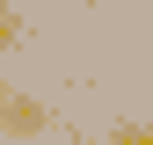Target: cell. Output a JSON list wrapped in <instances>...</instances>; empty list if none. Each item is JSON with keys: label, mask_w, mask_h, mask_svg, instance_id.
<instances>
[{"label": "cell", "mask_w": 153, "mask_h": 145, "mask_svg": "<svg viewBox=\"0 0 153 145\" xmlns=\"http://www.w3.org/2000/svg\"><path fill=\"white\" fill-rule=\"evenodd\" d=\"M0 102H7V109H0L7 138H29V131H44V102H36V94H22V87H7Z\"/></svg>", "instance_id": "obj_1"}, {"label": "cell", "mask_w": 153, "mask_h": 145, "mask_svg": "<svg viewBox=\"0 0 153 145\" xmlns=\"http://www.w3.org/2000/svg\"><path fill=\"white\" fill-rule=\"evenodd\" d=\"M109 145H153V123H124V131L109 138Z\"/></svg>", "instance_id": "obj_2"}]
</instances>
